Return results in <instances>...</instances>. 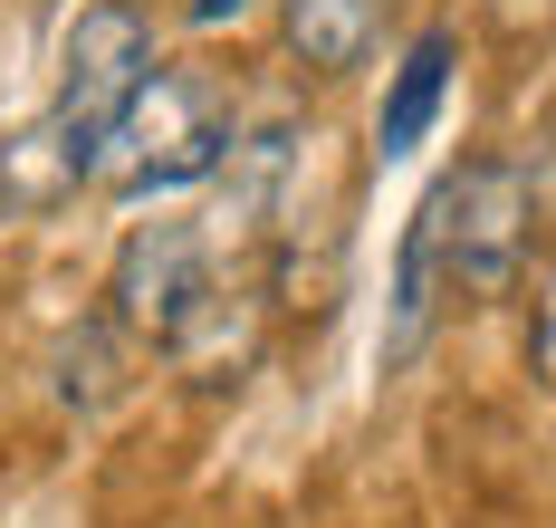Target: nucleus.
Listing matches in <instances>:
<instances>
[{
	"label": "nucleus",
	"instance_id": "obj_5",
	"mask_svg": "<svg viewBox=\"0 0 556 528\" xmlns=\"http://www.w3.org/2000/svg\"><path fill=\"white\" fill-rule=\"evenodd\" d=\"M451 77H460V29H451V20L413 29L403 59H393V77H384V106H375V154H384V164H393V154H413V144L432 135Z\"/></svg>",
	"mask_w": 556,
	"mask_h": 528
},
{
	"label": "nucleus",
	"instance_id": "obj_4",
	"mask_svg": "<svg viewBox=\"0 0 556 528\" xmlns=\"http://www.w3.org/2000/svg\"><path fill=\"white\" fill-rule=\"evenodd\" d=\"M212 298H222L212 240L192 231V222H135V231H125V250H115V269H106V317L125 327V337L173 347Z\"/></svg>",
	"mask_w": 556,
	"mask_h": 528
},
{
	"label": "nucleus",
	"instance_id": "obj_2",
	"mask_svg": "<svg viewBox=\"0 0 556 528\" xmlns=\"http://www.w3.org/2000/svg\"><path fill=\"white\" fill-rule=\"evenodd\" d=\"M154 67V10L144 0H77L67 39H58V87H49V144L58 183H87L97 174V144L115 135L125 97L144 87Z\"/></svg>",
	"mask_w": 556,
	"mask_h": 528
},
{
	"label": "nucleus",
	"instance_id": "obj_8",
	"mask_svg": "<svg viewBox=\"0 0 556 528\" xmlns=\"http://www.w3.org/2000/svg\"><path fill=\"white\" fill-rule=\"evenodd\" d=\"M528 365L538 385H556V260H538V289H528Z\"/></svg>",
	"mask_w": 556,
	"mask_h": 528
},
{
	"label": "nucleus",
	"instance_id": "obj_7",
	"mask_svg": "<svg viewBox=\"0 0 556 528\" xmlns=\"http://www.w3.org/2000/svg\"><path fill=\"white\" fill-rule=\"evenodd\" d=\"M442 202L422 192V212H413V231L393 250V327H384V365H413L422 337H432V307H442Z\"/></svg>",
	"mask_w": 556,
	"mask_h": 528
},
{
	"label": "nucleus",
	"instance_id": "obj_3",
	"mask_svg": "<svg viewBox=\"0 0 556 528\" xmlns=\"http://www.w3.org/2000/svg\"><path fill=\"white\" fill-rule=\"evenodd\" d=\"M442 202V298L460 307H500L528 279V250H538V183L518 154H470L460 174L432 183Z\"/></svg>",
	"mask_w": 556,
	"mask_h": 528
},
{
	"label": "nucleus",
	"instance_id": "obj_9",
	"mask_svg": "<svg viewBox=\"0 0 556 528\" xmlns=\"http://www.w3.org/2000/svg\"><path fill=\"white\" fill-rule=\"evenodd\" d=\"M250 0H192V29H222V20H240Z\"/></svg>",
	"mask_w": 556,
	"mask_h": 528
},
{
	"label": "nucleus",
	"instance_id": "obj_6",
	"mask_svg": "<svg viewBox=\"0 0 556 528\" xmlns=\"http://www.w3.org/2000/svg\"><path fill=\"white\" fill-rule=\"evenodd\" d=\"M375 29H384V0H278V39L307 77H345V67L375 59Z\"/></svg>",
	"mask_w": 556,
	"mask_h": 528
},
{
	"label": "nucleus",
	"instance_id": "obj_1",
	"mask_svg": "<svg viewBox=\"0 0 556 528\" xmlns=\"http://www.w3.org/2000/svg\"><path fill=\"white\" fill-rule=\"evenodd\" d=\"M230 144H240V106H230V87L212 67L192 59H154L144 67V87L125 97V116L115 135L97 144V192L115 202H164V192H192V183H212L230 164Z\"/></svg>",
	"mask_w": 556,
	"mask_h": 528
}]
</instances>
